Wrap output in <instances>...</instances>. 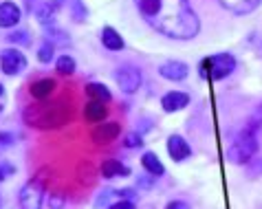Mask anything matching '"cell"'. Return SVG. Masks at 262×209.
<instances>
[{
  "mask_svg": "<svg viewBox=\"0 0 262 209\" xmlns=\"http://www.w3.org/2000/svg\"><path fill=\"white\" fill-rule=\"evenodd\" d=\"M141 18L155 31L172 40H192L199 33V18L190 0H135Z\"/></svg>",
  "mask_w": 262,
  "mask_h": 209,
  "instance_id": "6da1fadb",
  "label": "cell"
},
{
  "mask_svg": "<svg viewBox=\"0 0 262 209\" xmlns=\"http://www.w3.org/2000/svg\"><path fill=\"white\" fill-rule=\"evenodd\" d=\"M71 7H73V18H75L77 22L86 20V9L82 7V3H79V0H71Z\"/></svg>",
  "mask_w": 262,
  "mask_h": 209,
  "instance_id": "d4e9b609",
  "label": "cell"
},
{
  "mask_svg": "<svg viewBox=\"0 0 262 209\" xmlns=\"http://www.w3.org/2000/svg\"><path fill=\"white\" fill-rule=\"evenodd\" d=\"M47 42H51V44H69V35L60 31V29H51V31L47 33Z\"/></svg>",
  "mask_w": 262,
  "mask_h": 209,
  "instance_id": "7402d4cb",
  "label": "cell"
},
{
  "mask_svg": "<svg viewBox=\"0 0 262 209\" xmlns=\"http://www.w3.org/2000/svg\"><path fill=\"white\" fill-rule=\"evenodd\" d=\"M20 22V9L13 3H3L0 5V27L9 29Z\"/></svg>",
  "mask_w": 262,
  "mask_h": 209,
  "instance_id": "5bb4252c",
  "label": "cell"
},
{
  "mask_svg": "<svg viewBox=\"0 0 262 209\" xmlns=\"http://www.w3.org/2000/svg\"><path fill=\"white\" fill-rule=\"evenodd\" d=\"M53 88H55L53 79H38V82L31 86V95L35 99H47L51 92H53Z\"/></svg>",
  "mask_w": 262,
  "mask_h": 209,
  "instance_id": "d6986e66",
  "label": "cell"
},
{
  "mask_svg": "<svg viewBox=\"0 0 262 209\" xmlns=\"http://www.w3.org/2000/svg\"><path fill=\"white\" fill-rule=\"evenodd\" d=\"M101 176L104 178H117V176H130V170L123 163L115 161V158H108V161L101 163Z\"/></svg>",
  "mask_w": 262,
  "mask_h": 209,
  "instance_id": "2e32d148",
  "label": "cell"
},
{
  "mask_svg": "<svg viewBox=\"0 0 262 209\" xmlns=\"http://www.w3.org/2000/svg\"><path fill=\"white\" fill-rule=\"evenodd\" d=\"M5 172H11V168H0V181L5 178Z\"/></svg>",
  "mask_w": 262,
  "mask_h": 209,
  "instance_id": "4dcf8cb0",
  "label": "cell"
},
{
  "mask_svg": "<svg viewBox=\"0 0 262 209\" xmlns=\"http://www.w3.org/2000/svg\"><path fill=\"white\" fill-rule=\"evenodd\" d=\"M25 119L29 126H35V128H57V126H64L69 119V112L64 104H42V106H31L27 108L25 112Z\"/></svg>",
  "mask_w": 262,
  "mask_h": 209,
  "instance_id": "7a4b0ae2",
  "label": "cell"
},
{
  "mask_svg": "<svg viewBox=\"0 0 262 209\" xmlns=\"http://www.w3.org/2000/svg\"><path fill=\"white\" fill-rule=\"evenodd\" d=\"M57 73H62V75H71L73 71H75V60H73L71 55H62L60 60H57Z\"/></svg>",
  "mask_w": 262,
  "mask_h": 209,
  "instance_id": "44dd1931",
  "label": "cell"
},
{
  "mask_svg": "<svg viewBox=\"0 0 262 209\" xmlns=\"http://www.w3.org/2000/svg\"><path fill=\"white\" fill-rule=\"evenodd\" d=\"M165 209H192L187 203H183V200H172V203H167Z\"/></svg>",
  "mask_w": 262,
  "mask_h": 209,
  "instance_id": "83f0119b",
  "label": "cell"
},
{
  "mask_svg": "<svg viewBox=\"0 0 262 209\" xmlns=\"http://www.w3.org/2000/svg\"><path fill=\"white\" fill-rule=\"evenodd\" d=\"M108 209H137L133 200H117V203L108 205Z\"/></svg>",
  "mask_w": 262,
  "mask_h": 209,
  "instance_id": "4316f807",
  "label": "cell"
},
{
  "mask_svg": "<svg viewBox=\"0 0 262 209\" xmlns=\"http://www.w3.org/2000/svg\"><path fill=\"white\" fill-rule=\"evenodd\" d=\"M167 152H170L172 161H185V158L192 154V148L187 146V141L183 136L172 134L170 139H167Z\"/></svg>",
  "mask_w": 262,
  "mask_h": 209,
  "instance_id": "30bf717a",
  "label": "cell"
},
{
  "mask_svg": "<svg viewBox=\"0 0 262 209\" xmlns=\"http://www.w3.org/2000/svg\"><path fill=\"white\" fill-rule=\"evenodd\" d=\"M101 42H104V47L111 49V51H121L123 49L121 35L115 31L113 27H104V31H101Z\"/></svg>",
  "mask_w": 262,
  "mask_h": 209,
  "instance_id": "ac0fdd59",
  "label": "cell"
},
{
  "mask_svg": "<svg viewBox=\"0 0 262 209\" xmlns=\"http://www.w3.org/2000/svg\"><path fill=\"white\" fill-rule=\"evenodd\" d=\"M86 92H89L93 99H97V102H104V104L113 99L111 90H108L104 84H89V86H86Z\"/></svg>",
  "mask_w": 262,
  "mask_h": 209,
  "instance_id": "ffe728a7",
  "label": "cell"
},
{
  "mask_svg": "<svg viewBox=\"0 0 262 209\" xmlns=\"http://www.w3.org/2000/svg\"><path fill=\"white\" fill-rule=\"evenodd\" d=\"M13 141H16V136H13V134H9V132H0V143H3V146H11Z\"/></svg>",
  "mask_w": 262,
  "mask_h": 209,
  "instance_id": "f1b7e54d",
  "label": "cell"
},
{
  "mask_svg": "<svg viewBox=\"0 0 262 209\" xmlns=\"http://www.w3.org/2000/svg\"><path fill=\"white\" fill-rule=\"evenodd\" d=\"M159 73H161V77L170 79V82H181V79L187 77L190 68H187V64H183V62L170 60V62H163L161 66H159Z\"/></svg>",
  "mask_w": 262,
  "mask_h": 209,
  "instance_id": "9c48e42d",
  "label": "cell"
},
{
  "mask_svg": "<svg viewBox=\"0 0 262 209\" xmlns=\"http://www.w3.org/2000/svg\"><path fill=\"white\" fill-rule=\"evenodd\" d=\"M7 40H9L11 44H29V42H31L27 31H13V33L7 35Z\"/></svg>",
  "mask_w": 262,
  "mask_h": 209,
  "instance_id": "cb8c5ba5",
  "label": "cell"
},
{
  "mask_svg": "<svg viewBox=\"0 0 262 209\" xmlns=\"http://www.w3.org/2000/svg\"><path fill=\"white\" fill-rule=\"evenodd\" d=\"M190 104V95H185V92H179V90H172L163 95L161 99V106L165 112H177V110H183V108Z\"/></svg>",
  "mask_w": 262,
  "mask_h": 209,
  "instance_id": "7c38bea8",
  "label": "cell"
},
{
  "mask_svg": "<svg viewBox=\"0 0 262 209\" xmlns=\"http://www.w3.org/2000/svg\"><path fill=\"white\" fill-rule=\"evenodd\" d=\"M0 110H3V106H0Z\"/></svg>",
  "mask_w": 262,
  "mask_h": 209,
  "instance_id": "d6a6232c",
  "label": "cell"
},
{
  "mask_svg": "<svg viewBox=\"0 0 262 209\" xmlns=\"http://www.w3.org/2000/svg\"><path fill=\"white\" fill-rule=\"evenodd\" d=\"M45 183H47L45 172H40L38 176H33L31 181L20 190V207L23 209H40L42 196H45Z\"/></svg>",
  "mask_w": 262,
  "mask_h": 209,
  "instance_id": "277c9868",
  "label": "cell"
},
{
  "mask_svg": "<svg viewBox=\"0 0 262 209\" xmlns=\"http://www.w3.org/2000/svg\"><path fill=\"white\" fill-rule=\"evenodd\" d=\"M253 128L256 126H251V128H247V130L240 132L234 143L229 146L227 150V158L231 163H236V165H243V163H249L253 154L258 152V139H256V132H253Z\"/></svg>",
  "mask_w": 262,
  "mask_h": 209,
  "instance_id": "3957f363",
  "label": "cell"
},
{
  "mask_svg": "<svg viewBox=\"0 0 262 209\" xmlns=\"http://www.w3.org/2000/svg\"><path fill=\"white\" fill-rule=\"evenodd\" d=\"M141 165H143V170L148 172V174L157 176V178L165 174V168H163V163L159 161V156H157L155 152H145V154L141 156Z\"/></svg>",
  "mask_w": 262,
  "mask_h": 209,
  "instance_id": "e0dca14e",
  "label": "cell"
},
{
  "mask_svg": "<svg viewBox=\"0 0 262 209\" xmlns=\"http://www.w3.org/2000/svg\"><path fill=\"white\" fill-rule=\"evenodd\" d=\"M29 7H31V11L35 13V18L42 25H49V22H53L57 7H60V0H38V3H29Z\"/></svg>",
  "mask_w": 262,
  "mask_h": 209,
  "instance_id": "ba28073f",
  "label": "cell"
},
{
  "mask_svg": "<svg viewBox=\"0 0 262 209\" xmlns=\"http://www.w3.org/2000/svg\"><path fill=\"white\" fill-rule=\"evenodd\" d=\"M115 82L119 84L123 92H135L141 86V71L135 66H121L115 73Z\"/></svg>",
  "mask_w": 262,
  "mask_h": 209,
  "instance_id": "52a82bcc",
  "label": "cell"
},
{
  "mask_svg": "<svg viewBox=\"0 0 262 209\" xmlns=\"http://www.w3.org/2000/svg\"><path fill=\"white\" fill-rule=\"evenodd\" d=\"M49 205L53 207V209H62V205H64V200L62 198H51L49 200Z\"/></svg>",
  "mask_w": 262,
  "mask_h": 209,
  "instance_id": "f546056e",
  "label": "cell"
},
{
  "mask_svg": "<svg viewBox=\"0 0 262 209\" xmlns=\"http://www.w3.org/2000/svg\"><path fill=\"white\" fill-rule=\"evenodd\" d=\"M3 92H5V88H3V84H0V95H3Z\"/></svg>",
  "mask_w": 262,
  "mask_h": 209,
  "instance_id": "1f68e13d",
  "label": "cell"
},
{
  "mask_svg": "<svg viewBox=\"0 0 262 209\" xmlns=\"http://www.w3.org/2000/svg\"><path fill=\"white\" fill-rule=\"evenodd\" d=\"M221 7H225L227 11L236 13V16H245V13H251L262 0H216Z\"/></svg>",
  "mask_w": 262,
  "mask_h": 209,
  "instance_id": "8fae6325",
  "label": "cell"
},
{
  "mask_svg": "<svg viewBox=\"0 0 262 209\" xmlns=\"http://www.w3.org/2000/svg\"><path fill=\"white\" fill-rule=\"evenodd\" d=\"M106 114H108V108L104 106V102H97V99H91L84 108V117H86V121H91V124L104 121Z\"/></svg>",
  "mask_w": 262,
  "mask_h": 209,
  "instance_id": "9a60e30c",
  "label": "cell"
},
{
  "mask_svg": "<svg viewBox=\"0 0 262 209\" xmlns=\"http://www.w3.org/2000/svg\"><path fill=\"white\" fill-rule=\"evenodd\" d=\"M0 68L5 71L7 75H18L27 68V57L25 53H20L18 49H5L0 53Z\"/></svg>",
  "mask_w": 262,
  "mask_h": 209,
  "instance_id": "8992f818",
  "label": "cell"
},
{
  "mask_svg": "<svg viewBox=\"0 0 262 209\" xmlns=\"http://www.w3.org/2000/svg\"><path fill=\"white\" fill-rule=\"evenodd\" d=\"M212 68V77L214 79H223V77H227L234 73V68H236V60H234V55H229V53H218L214 57H209V60L203 62V68Z\"/></svg>",
  "mask_w": 262,
  "mask_h": 209,
  "instance_id": "5b68a950",
  "label": "cell"
},
{
  "mask_svg": "<svg viewBox=\"0 0 262 209\" xmlns=\"http://www.w3.org/2000/svg\"><path fill=\"white\" fill-rule=\"evenodd\" d=\"M119 132H121L119 124L111 121V124H101V126H97L95 130H93L91 136H93V141H95V143H111V141L117 139Z\"/></svg>",
  "mask_w": 262,
  "mask_h": 209,
  "instance_id": "4fadbf2b",
  "label": "cell"
},
{
  "mask_svg": "<svg viewBox=\"0 0 262 209\" xmlns=\"http://www.w3.org/2000/svg\"><path fill=\"white\" fill-rule=\"evenodd\" d=\"M141 134H137V132H130V134H126V141H123V146L126 148H139L141 146Z\"/></svg>",
  "mask_w": 262,
  "mask_h": 209,
  "instance_id": "484cf974",
  "label": "cell"
},
{
  "mask_svg": "<svg viewBox=\"0 0 262 209\" xmlns=\"http://www.w3.org/2000/svg\"><path fill=\"white\" fill-rule=\"evenodd\" d=\"M53 55H55V47L51 44V42H45V44L38 49V60H40L42 64L51 62V60H53Z\"/></svg>",
  "mask_w": 262,
  "mask_h": 209,
  "instance_id": "603a6c76",
  "label": "cell"
}]
</instances>
